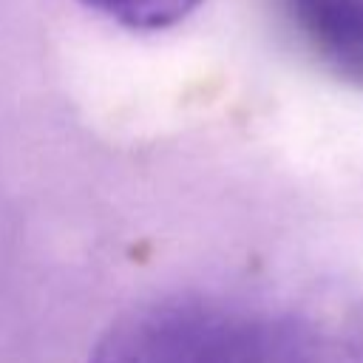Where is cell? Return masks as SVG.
<instances>
[{
    "instance_id": "6da1fadb",
    "label": "cell",
    "mask_w": 363,
    "mask_h": 363,
    "mask_svg": "<svg viewBox=\"0 0 363 363\" xmlns=\"http://www.w3.org/2000/svg\"><path fill=\"white\" fill-rule=\"evenodd\" d=\"M88 363H363V332L326 312L170 298L119 318Z\"/></svg>"
},
{
    "instance_id": "7a4b0ae2",
    "label": "cell",
    "mask_w": 363,
    "mask_h": 363,
    "mask_svg": "<svg viewBox=\"0 0 363 363\" xmlns=\"http://www.w3.org/2000/svg\"><path fill=\"white\" fill-rule=\"evenodd\" d=\"M289 14L332 74L363 85V0H289Z\"/></svg>"
},
{
    "instance_id": "3957f363",
    "label": "cell",
    "mask_w": 363,
    "mask_h": 363,
    "mask_svg": "<svg viewBox=\"0 0 363 363\" xmlns=\"http://www.w3.org/2000/svg\"><path fill=\"white\" fill-rule=\"evenodd\" d=\"M85 9L130 31H164L187 20L204 0H79Z\"/></svg>"
}]
</instances>
